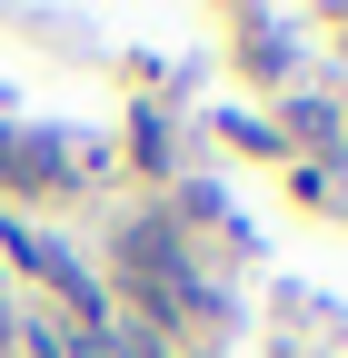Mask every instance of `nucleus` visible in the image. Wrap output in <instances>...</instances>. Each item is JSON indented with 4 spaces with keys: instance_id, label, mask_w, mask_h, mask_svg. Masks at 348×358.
<instances>
[{
    "instance_id": "nucleus-1",
    "label": "nucleus",
    "mask_w": 348,
    "mask_h": 358,
    "mask_svg": "<svg viewBox=\"0 0 348 358\" xmlns=\"http://www.w3.org/2000/svg\"><path fill=\"white\" fill-rule=\"evenodd\" d=\"M90 358H169V348H159V338H140V329H119V319H110V329H90Z\"/></svg>"
}]
</instances>
